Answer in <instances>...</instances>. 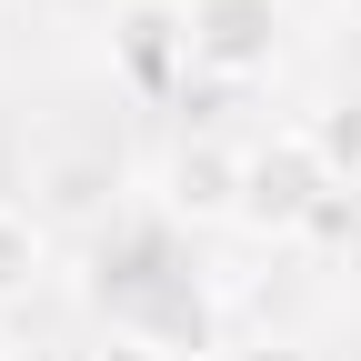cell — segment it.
<instances>
[{"label":"cell","instance_id":"2","mask_svg":"<svg viewBox=\"0 0 361 361\" xmlns=\"http://www.w3.org/2000/svg\"><path fill=\"white\" fill-rule=\"evenodd\" d=\"M241 161L221 130H191L171 161H161V221L171 231H221V221H241Z\"/></svg>","mask_w":361,"mask_h":361},{"label":"cell","instance_id":"4","mask_svg":"<svg viewBox=\"0 0 361 361\" xmlns=\"http://www.w3.org/2000/svg\"><path fill=\"white\" fill-rule=\"evenodd\" d=\"M30 211L40 221H71V231H101V221H111V231H121V161L111 151H40L30 161Z\"/></svg>","mask_w":361,"mask_h":361},{"label":"cell","instance_id":"10","mask_svg":"<svg viewBox=\"0 0 361 361\" xmlns=\"http://www.w3.org/2000/svg\"><path fill=\"white\" fill-rule=\"evenodd\" d=\"M0 361H11V341H0Z\"/></svg>","mask_w":361,"mask_h":361},{"label":"cell","instance_id":"5","mask_svg":"<svg viewBox=\"0 0 361 361\" xmlns=\"http://www.w3.org/2000/svg\"><path fill=\"white\" fill-rule=\"evenodd\" d=\"M111 61L130 71V90H171L180 71H191V11H171V0H121Z\"/></svg>","mask_w":361,"mask_h":361},{"label":"cell","instance_id":"1","mask_svg":"<svg viewBox=\"0 0 361 361\" xmlns=\"http://www.w3.org/2000/svg\"><path fill=\"white\" fill-rule=\"evenodd\" d=\"M331 201H341V180H331V161H322L311 130H271V141L241 161V231H261V241L322 231Z\"/></svg>","mask_w":361,"mask_h":361},{"label":"cell","instance_id":"3","mask_svg":"<svg viewBox=\"0 0 361 361\" xmlns=\"http://www.w3.org/2000/svg\"><path fill=\"white\" fill-rule=\"evenodd\" d=\"M271 61H281V0H201L191 11L201 80H271Z\"/></svg>","mask_w":361,"mask_h":361},{"label":"cell","instance_id":"9","mask_svg":"<svg viewBox=\"0 0 361 361\" xmlns=\"http://www.w3.org/2000/svg\"><path fill=\"white\" fill-rule=\"evenodd\" d=\"M171 11H201V0H171Z\"/></svg>","mask_w":361,"mask_h":361},{"label":"cell","instance_id":"8","mask_svg":"<svg viewBox=\"0 0 361 361\" xmlns=\"http://www.w3.org/2000/svg\"><path fill=\"white\" fill-rule=\"evenodd\" d=\"M11 361H61V351H20V341H11Z\"/></svg>","mask_w":361,"mask_h":361},{"label":"cell","instance_id":"7","mask_svg":"<svg viewBox=\"0 0 361 361\" xmlns=\"http://www.w3.org/2000/svg\"><path fill=\"white\" fill-rule=\"evenodd\" d=\"M221 361H311V341H291V331H261V341H231Z\"/></svg>","mask_w":361,"mask_h":361},{"label":"cell","instance_id":"6","mask_svg":"<svg viewBox=\"0 0 361 361\" xmlns=\"http://www.w3.org/2000/svg\"><path fill=\"white\" fill-rule=\"evenodd\" d=\"M40 271H51V221L30 201H0V311L40 291Z\"/></svg>","mask_w":361,"mask_h":361}]
</instances>
